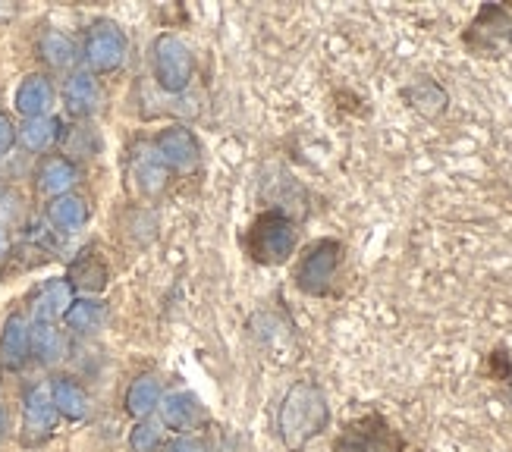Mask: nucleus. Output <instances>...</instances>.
<instances>
[{
    "instance_id": "f257e3e1",
    "label": "nucleus",
    "mask_w": 512,
    "mask_h": 452,
    "mask_svg": "<svg viewBox=\"0 0 512 452\" xmlns=\"http://www.w3.org/2000/svg\"><path fill=\"white\" fill-rule=\"evenodd\" d=\"M330 427V399L318 380H296L277 405V434L289 452H302Z\"/></svg>"
},
{
    "instance_id": "f03ea898",
    "label": "nucleus",
    "mask_w": 512,
    "mask_h": 452,
    "mask_svg": "<svg viewBox=\"0 0 512 452\" xmlns=\"http://www.w3.org/2000/svg\"><path fill=\"white\" fill-rule=\"evenodd\" d=\"M346 242L337 236H321L302 248L293 267V286L308 299H337L343 292Z\"/></svg>"
},
{
    "instance_id": "7ed1b4c3",
    "label": "nucleus",
    "mask_w": 512,
    "mask_h": 452,
    "mask_svg": "<svg viewBox=\"0 0 512 452\" xmlns=\"http://www.w3.org/2000/svg\"><path fill=\"white\" fill-rule=\"evenodd\" d=\"M239 245L252 264L280 267L286 261H293L299 248V220L280 208H264L249 223V230H242Z\"/></svg>"
},
{
    "instance_id": "20e7f679",
    "label": "nucleus",
    "mask_w": 512,
    "mask_h": 452,
    "mask_svg": "<svg viewBox=\"0 0 512 452\" xmlns=\"http://www.w3.org/2000/svg\"><path fill=\"white\" fill-rule=\"evenodd\" d=\"M462 48L475 60H500L512 54V4H481L462 29Z\"/></svg>"
},
{
    "instance_id": "39448f33",
    "label": "nucleus",
    "mask_w": 512,
    "mask_h": 452,
    "mask_svg": "<svg viewBox=\"0 0 512 452\" xmlns=\"http://www.w3.org/2000/svg\"><path fill=\"white\" fill-rule=\"evenodd\" d=\"M409 440L384 412H365L349 418L330 443V452H406Z\"/></svg>"
},
{
    "instance_id": "423d86ee",
    "label": "nucleus",
    "mask_w": 512,
    "mask_h": 452,
    "mask_svg": "<svg viewBox=\"0 0 512 452\" xmlns=\"http://www.w3.org/2000/svg\"><path fill=\"white\" fill-rule=\"evenodd\" d=\"M151 63H154V79L170 95H180L189 88L192 73H195V57L189 51V44L180 35H158L151 51Z\"/></svg>"
},
{
    "instance_id": "0eeeda50",
    "label": "nucleus",
    "mask_w": 512,
    "mask_h": 452,
    "mask_svg": "<svg viewBox=\"0 0 512 452\" xmlns=\"http://www.w3.org/2000/svg\"><path fill=\"white\" fill-rule=\"evenodd\" d=\"M126 51H129V41H126V32L117 26V22H95L92 29H88V38H85V63L92 66V73H114L123 66L126 60Z\"/></svg>"
},
{
    "instance_id": "6e6552de",
    "label": "nucleus",
    "mask_w": 512,
    "mask_h": 452,
    "mask_svg": "<svg viewBox=\"0 0 512 452\" xmlns=\"http://www.w3.org/2000/svg\"><path fill=\"white\" fill-rule=\"evenodd\" d=\"M57 409L48 387H32L22 405V443L26 446H41L44 440H51L57 431Z\"/></svg>"
},
{
    "instance_id": "1a4fd4ad",
    "label": "nucleus",
    "mask_w": 512,
    "mask_h": 452,
    "mask_svg": "<svg viewBox=\"0 0 512 452\" xmlns=\"http://www.w3.org/2000/svg\"><path fill=\"white\" fill-rule=\"evenodd\" d=\"M399 98L409 110H415L421 120H440L450 110V92L434 76H415L399 88Z\"/></svg>"
},
{
    "instance_id": "9d476101",
    "label": "nucleus",
    "mask_w": 512,
    "mask_h": 452,
    "mask_svg": "<svg viewBox=\"0 0 512 452\" xmlns=\"http://www.w3.org/2000/svg\"><path fill=\"white\" fill-rule=\"evenodd\" d=\"M129 176H132V183H136V189L142 195L154 198V195H161L167 189L170 167L164 164V157L158 154V148L142 145V148H136V154H132V161H129Z\"/></svg>"
},
{
    "instance_id": "9b49d317",
    "label": "nucleus",
    "mask_w": 512,
    "mask_h": 452,
    "mask_svg": "<svg viewBox=\"0 0 512 452\" xmlns=\"http://www.w3.org/2000/svg\"><path fill=\"white\" fill-rule=\"evenodd\" d=\"M161 421L176 434H192L208 421V412L195 393L180 390V393H170L167 399H161Z\"/></svg>"
},
{
    "instance_id": "f8f14e48",
    "label": "nucleus",
    "mask_w": 512,
    "mask_h": 452,
    "mask_svg": "<svg viewBox=\"0 0 512 452\" xmlns=\"http://www.w3.org/2000/svg\"><path fill=\"white\" fill-rule=\"evenodd\" d=\"M158 148V154L164 157V164L173 167V170H189L198 164V139L192 135V129L186 126H167L158 132V139L151 142Z\"/></svg>"
},
{
    "instance_id": "ddd939ff",
    "label": "nucleus",
    "mask_w": 512,
    "mask_h": 452,
    "mask_svg": "<svg viewBox=\"0 0 512 452\" xmlns=\"http://www.w3.org/2000/svg\"><path fill=\"white\" fill-rule=\"evenodd\" d=\"M16 110L22 113L26 120H35V117H48V110L54 104V85L48 76L41 73H32L19 82L16 88V98H13Z\"/></svg>"
},
{
    "instance_id": "4468645a",
    "label": "nucleus",
    "mask_w": 512,
    "mask_h": 452,
    "mask_svg": "<svg viewBox=\"0 0 512 452\" xmlns=\"http://www.w3.org/2000/svg\"><path fill=\"white\" fill-rule=\"evenodd\" d=\"M79 179V170L70 157H60V154H51L44 157L38 164V189L51 198H60V195H70V189L76 186Z\"/></svg>"
},
{
    "instance_id": "2eb2a0df",
    "label": "nucleus",
    "mask_w": 512,
    "mask_h": 452,
    "mask_svg": "<svg viewBox=\"0 0 512 452\" xmlns=\"http://www.w3.org/2000/svg\"><path fill=\"white\" fill-rule=\"evenodd\" d=\"M70 305H73L70 280H48L35 299V321L38 324H57L60 318H66Z\"/></svg>"
},
{
    "instance_id": "dca6fc26",
    "label": "nucleus",
    "mask_w": 512,
    "mask_h": 452,
    "mask_svg": "<svg viewBox=\"0 0 512 452\" xmlns=\"http://www.w3.org/2000/svg\"><path fill=\"white\" fill-rule=\"evenodd\" d=\"M29 333H32V327L22 314H13V318L4 324V333H0V361H4L7 368L26 365V358L32 355Z\"/></svg>"
},
{
    "instance_id": "f3484780",
    "label": "nucleus",
    "mask_w": 512,
    "mask_h": 452,
    "mask_svg": "<svg viewBox=\"0 0 512 452\" xmlns=\"http://www.w3.org/2000/svg\"><path fill=\"white\" fill-rule=\"evenodd\" d=\"M63 98H66V110H70L73 117H92L101 104L98 79L92 73H73L63 88Z\"/></svg>"
},
{
    "instance_id": "a211bd4d",
    "label": "nucleus",
    "mask_w": 512,
    "mask_h": 452,
    "mask_svg": "<svg viewBox=\"0 0 512 452\" xmlns=\"http://www.w3.org/2000/svg\"><path fill=\"white\" fill-rule=\"evenodd\" d=\"M107 261L95 252V248H85V252L70 264V286L82 292H101L107 286Z\"/></svg>"
},
{
    "instance_id": "6ab92c4d",
    "label": "nucleus",
    "mask_w": 512,
    "mask_h": 452,
    "mask_svg": "<svg viewBox=\"0 0 512 452\" xmlns=\"http://www.w3.org/2000/svg\"><path fill=\"white\" fill-rule=\"evenodd\" d=\"M51 399H54L57 415L70 418V421H82L88 415V405H92V402H88L85 387L73 377H57L51 383Z\"/></svg>"
},
{
    "instance_id": "aec40b11",
    "label": "nucleus",
    "mask_w": 512,
    "mask_h": 452,
    "mask_svg": "<svg viewBox=\"0 0 512 452\" xmlns=\"http://www.w3.org/2000/svg\"><path fill=\"white\" fill-rule=\"evenodd\" d=\"M164 399V387H161V380L154 377V374H142L129 383V390H126V412L132 418H148L154 409L161 405Z\"/></svg>"
},
{
    "instance_id": "412c9836",
    "label": "nucleus",
    "mask_w": 512,
    "mask_h": 452,
    "mask_svg": "<svg viewBox=\"0 0 512 452\" xmlns=\"http://www.w3.org/2000/svg\"><path fill=\"white\" fill-rule=\"evenodd\" d=\"M48 220L60 233H79L88 220V205L79 195H60L48 205Z\"/></svg>"
},
{
    "instance_id": "4be33fe9",
    "label": "nucleus",
    "mask_w": 512,
    "mask_h": 452,
    "mask_svg": "<svg viewBox=\"0 0 512 452\" xmlns=\"http://www.w3.org/2000/svg\"><path fill=\"white\" fill-rule=\"evenodd\" d=\"M29 346H32V355L41 361V365H57V361L66 355V339L54 324L35 321L32 333H29Z\"/></svg>"
},
{
    "instance_id": "5701e85b",
    "label": "nucleus",
    "mask_w": 512,
    "mask_h": 452,
    "mask_svg": "<svg viewBox=\"0 0 512 452\" xmlns=\"http://www.w3.org/2000/svg\"><path fill=\"white\" fill-rule=\"evenodd\" d=\"M57 139H60V120H54V117L26 120L19 129V142L29 151H48Z\"/></svg>"
},
{
    "instance_id": "b1692460",
    "label": "nucleus",
    "mask_w": 512,
    "mask_h": 452,
    "mask_svg": "<svg viewBox=\"0 0 512 452\" xmlns=\"http://www.w3.org/2000/svg\"><path fill=\"white\" fill-rule=\"evenodd\" d=\"M66 327L73 333H95L104 324V302L98 299H79L66 311Z\"/></svg>"
},
{
    "instance_id": "393cba45",
    "label": "nucleus",
    "mask_w": 512,
    "mask_h": 452,
    "mask_svg": "<svg viewBox=\"0 0 512 452\" xmlns=\"http://www.w3.org/2000/svg\"><path fill=\"white\" fill-rule=\"evenodd\" d=\"M38 51L41 57L48 60L51 66H57V70H66V66H73L76 63V44L66 38L63 32L51 29V32H44L41 41H38Z\"/></svg>"
},
{
    "instance_id": "a878e982",
    "label": "nucleus",
    "mask_w": 512,
    "mask_h": 452,
    "mask_svg": "<svg viewBox=\"0 0 512 452\" xmlns=\"http://www.w3.org/2000/svg\"><path fill=\"white\" fill-rule=\"evenodd\" d=\"M484 377L494 380V383H512V355H509V346L497 343L491 352L484 355Z\"/></svg>"
},
{
    "instance_id": "bb28decb",
    "label": "nucleus",
    "mask_w": 512,
    "mask_h": 452,
    "mask_svg": "<svg viewBox=\"0 0 512 452\" xmlns=\"http://www.w3.org/2000/svg\"><path fill=\"white\" fill-rule=\"evenodd\" d=\"M129 449L132 452H158L161 449V427L148 418H142L129 434Z\"/></svg>"
},
{
    "instance_id": "cd10ccee",
    "label": "nucleus",
    "mask_w": 512,
    "mask_h": 452,
    "mask_svg": "<svg viewBox=\"0 0 512 452\" xmlns=\"http://www.w3.org/2000/svg\"><path fill=\"white\" fill-rule=\"evenodd\" d=\"M164 452H208V446H205V440H198V437H180V440L167 443Z\"/></svg>"
},
{
    "instance_id": "c85d7f7f",
    "label": "nucleus",
    "mask_w": 512,
    "mask_h": 452,
    "mask_svg": "<svg viewBox=\"0 0 512 452\" xmlns=\"http://www.w3.org/2000/svg\"><path fill=\"white\" fill-rule=\"evenodd\" d=\"M13 142H16V126L10 123V117L0 113V157H4L13 148Z\"/></svg>"
},
{
    "instance_id": "c756f323",
    "label": "nucleus",
    "mask_w": 512,
    "mask_h": 452,
    "mask_svg": "<svg viewBox=\"0 0 512 452\" xmlns=\"http://www.w3.org/2000/svg\"><path fill=\"white\" fill-rule=\"evenodd\" d=\"M7 258H10V236L4 230V223H0V267L7 264Z\"/></svg>"
},
{
    "instance_id": "7c9ffc66",
    "label": "nucleus",
    "mask_w": 512,
    "mask_h": 452,
    "mask_svg": "<svg viewBox=\"0 0 512 452\" xmlns=\"http://www.w3.org/2000/svg\"><path fill=\"white\" fill-rule=\"evenodd\" d=\"M7 434V412H4V405H0V440H4Z\"/></svg>"
},
{
    "instance_id": "2f4dec72",
    "label": "nucleus",
    "mask_w": 512,
    "mask_h": 452,
    "mask_svg": "<svg viewBox=\"0 0 512 452\" xmlns=\"http://www.w3.org/2000/svg\"><path fill=\"white\" fill-rule=\"evenodd\" d=\"M509 405H512V383H509Z\"/></svg>"
}]
</instances>
